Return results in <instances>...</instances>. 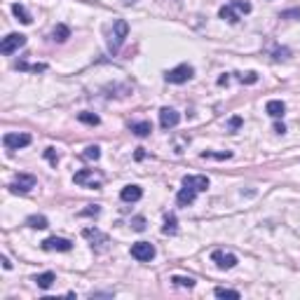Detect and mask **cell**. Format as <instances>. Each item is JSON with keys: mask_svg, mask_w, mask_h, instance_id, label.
I'll list each match as a JSON object with an SVG mask.
<instances>
[{"mask_svg": "<svg viewBox=\"0 0 300 300\" xmlns=\"http://www.w3.org/2000/svg\"><path fill=\"white\" fill-rule=\"evenodd\" d=\"M70 38V28L66 24H59V26L52 31V40L54 42H66Z\"/></svg>", "mask_w": 300, "mask_h": 300, "instance_id": "17", "label": "cell"}, {"mask_svg": "<svg viewBox=\"0 0 300 300\" xmlns=\"http://www.w3.org/2000/svg\"><path fill=\"white\" fill-rule=\"evenodd\" d=\"M124 5H134V3H138V0H122Z\"/></svg>", "mask_w": 300, "mask_h": 300, "instance_id": "37", "label": "cell"}, {"mask_svg": "<svg viewBox=\"0 0 300 300\" xmlns=\"http://www.w3.org/2000/svg\"><path fill=\"white\" fill-rule=\"evenodd\" d=\"M195 75V68L192 66H188V63H181V66H176V68L167 70V75H164V80L169 82V85H183V82H188Z\"/></svg>", "mask_w": 300, "mask_h": 300, "instance_id": "2", "label": "cell"}, {"mask_svg": "<svg viewBox=\"0 0 300 300\" xmlns=\"http://www.w3.org/2000/svg\"><path fill=\"white\" fill-rule=\"evenodd\" d=\"M265 113L270 117H274V120H279V117H284V113H286V103L279 101V99H272V101L265 103Z\"/></svg>", "mask_w": 300, "mask_h": 300, "instance_id": "15", "label": "cell"}, {"mask_svg": "<svg viewBox=\"0 0 300 300\" xmlns=\"http://www.w3.org/2000/svg\"><path fill=\"white\" fill-rule=\"evenodd\" d=\"M131 256L141 263H148V260L155 258V246L150 242H136V244H131Z\"/></svg>", "mask_w": 300, "mask_h": 300, "instance_id": "5", "label": "cell"}, {"mask_svg": "<svg viewBox=\"0 0 300 300\" xmlns=\"http://www.w3.org/2000/svg\"><path fill=\"white\" fill-rule=\"evenodd\" d=\"M162 232L164 235H176V218H174V216H167V218H164Z\"/></svg>", "mask_w": 300, "mask_h": 300, "instance_id": "26", "label": "cell"}, {"mask_svg": "<svg viewBox=\"0 0 300 300\" xmlns=\"http://www.w3.org/2000/svg\"><path fill=\"white\" fill-rule=\"evenodd\" d=\"M82 237L89 239V242H92V249H96V251H103L106 244H108V235H103V232L96 230V228H85V230H82Z\"/></svg>", "mask_w": 300, "mask_h": 300, "instance_id": "6", "label": "cell"}, {"mask_svg": "<svg viewBox=\"0 0 300 300\" xmlns=\"http://www.w3.org/2000/svg\"><path fill=\"white\" fill-rule=\"evenodd\" d=\"M45 157H47L49 162H52V164L56 167V162H59V155L54 153V148H47V150H45Z\"/></svg>", "mask_w": 300, "mask_h": 300, "instance_id": "31", "label": "cell"}, {"mask_svg": "<svg viewBox=\"0 0 300 300\" xmlns=\"http://www.w3.org/2000/svg\"><path fill=\"white\" fill-rule=\"evenodd\" d=\"M239 124H242V120H239V117H232V120H230V129H237Z\"/></svg>", "mask_w": 300, "mask_h": 300, "instance_id": "35", "label": "cell"}, {"mask_svg": "<svg viewBox=\"0 0 300 300\" xmlns=\"http://www.w3.org/2000/svg\"><path fill=\"white\" fill-rule=\"evenodd\" d=\"M228 157H232V153H202V160H228Z\"/></svg>", "mask_w": 300, "mask_h": 300, "instance_id": "27", "label": "cell"}, {"mask_svg": "<svg viewBox=\"0 0 300 300\" xmlns=\"http://www.w3.org/2000/svg\"><path fill=\"white\" fill-rule=\"evenodd\" d=\"M171 284L178 288H192L195 286V279H192V277H183V274H174V277H171Z\"/></svg>", "mask_w": 300, "mask_h": 300, "instance_id": "20", "label": "cell"}, {"mask_svg": "<svg viewBox=\"0 0 300 300\" xmlns=\"http://www.w3.org/2000/svg\"><path fill=\"white\" fill-rule=\"evenodd\" d=\"M35 176L33 174H17L14 176V181L10 183V190L14 192V195H26V192H31L35 188Z\"/></svg>", "mask_w": 300, "mask_h": 300, "instance_id": "3", "label": "cell"}, {"mask_svg": "<svg viewBox=\"0 0 300 300\" xmlns=\"http://www.w3.org/2000/svg\"><path fill=\"white\" fill-rule=\"evenodd\" d=\"M28 225H31V228H35V230H45V228H47V218H45V216H28V220H26Z\"/></svg>", "mask_w": 300, "mask_h": 300, "instance_id": "23", "label": "cell"}, {"mask_svg": "<svg viewBox=\"0 0 300 300\" xmlns=\"http://www.w3.org/2000/svg\"><path fill=\"white\" fill-rule=\"evenodd\" d=\"M42 249H45V251H70V249H73V242L66 237H47L42 242Z\"/></svg>", "mask_w": 300, "mask_h": 300, "instance_id": "9", "label": "cell"}, {"mask_svg": "<svg viewBox=\"0 0 300 300\" xmlns=\"http://www.w3.org/2000/svg\"><path fill=\"white\" fill-rule=\"evenodd\" d=\"M143 197V188L141 185H124L122 190H120V199L131 204V202H138V199Z\"/></svg>", "mask_w": 300, "mask_h": 300, "instance_id": "12", "label": "cell"}, {"mask_svg": "<svg viewBox=\"0 0 300 300\" xmlns=\"http://www.w3.org/2000/svg\"><path fill=\"white\" fill-rule=\"evenodd\" d=\"M228 5H230L237 14H249V12H251V5H249L246 0H230Z\"/></svg>", "mask_w": 300, "mask_h": 300, "instance_id": "22", "label": "cell"}, {"mask_svg": "<svg viewBox=\"0 0 300 300\" xmlns=\"http://www.w3.org/2000/svg\"><path fill=\"white\" fill-rule=\"evenodd\" d=\"M239 82L253 85V82H258V75H256V73H244V75H239Z\"/></svg>", "mask_w": 300, "mask_h": 300, "instance_id": "30", "label": "cell"}, {"mask_svg": "<svg viewBox=\"0 0 300 300\" xmlns=\"http://www.w3.org/2000/svg\"><path fill=\"white\" fill-rule=\"evenodd\" d=\"M12 14L21 21V24H31V21H33V19H31V14L26 12V7L19 5V3H14V5H12Z\"/></svg>", "mask_w": 300, "mask_h": 300, "instance_id": "19", "label": "cell"}, {"mask_svg": "<svg viewBox=\"0 0 300 300\" xmlns=\"http://www.w3.org/2000/svg\"><path fill=\"white\" fill-rule=\"evenodd\" d=\"M131 228L138 230V232H143L145 230V218H143V216H136V218L131 220Z\"/></svg>", "mask_w": 300, "mask_h": 300, "instance_id": "29", "label": "cell"}, {"mask_svg": "<svg viewBox=\"0 0 300 300\" xmlns=\"http://www.w3.org/2000/svg\"><path fill=\"white\" fill-rule=\"evenodd\" d=\"M178 122H181V115H178L174 108L160 110V127H162V129H174V127H178Z\"/></svg>", "mask_w": 300, "mask_h": 300, "instance_id": "11", "label": "cell"}, {"mask_svg": "<svg viewBox=\"0 0 300 300\" xmlns=\"http://www.w3.org/2000/svg\"><path fill=\"white\" fill-rule=\"evenodd\" d=\"M24 45H26V35L24 33H10V35L3 38V42H0V52L10 56V54H14L19 47H24Z\"/></svg>", "mask_w": 300, "mask_h": 300, "instance_id": "4", "label": "cell"}, {"mask_svg": "<svg viewBox=\"0 0 300 300\" xmlns=\"http://www.w3.org/2000/svg\"><path fill=\"white\" fill-rule=\"evenodd\" d=\"M211 260L216 263V267L218 270H232V267L237 265V256L235 253H230V251H213L211 253Z\"/></svg>", "mask_w": 300, "mask_h": 300, "instance_id": "8", "label": "cell"}, {"mask_svg": "<svg viewBox=\"0 0 300 300\" xmlns=\"http://www.w3.org/2000/svg\"><path fill=\"white\" fill-rule=\"evenodd\" d=\"M33 281L38 284V288H42V291H47V288H52V284L56 281V274H54V272H42V274H35Z\"/></svg>", "mask_w": 300, "mask_h": 300, "instance_id": "16", "label": "cell"}, {"mask_svg": "<svg viewBox=\"0 0 300 300\" xmlns=\"http://www.w3.org/2000/svg\"><path fill=\"white\" fill-rule=\"evenodd\" d=\"M3 267H5V270H10V267H12V263H10V260H7L5 256H3Z\"/></svg>", "mask_w": 300, "mask_h": 300, "instance_id": "36", "label": "cell"}, {"mask_svg": "<svg viewBox=\"0 0 300 300\" xmlns=\"http://www.w3.org/2000/svg\"><path fill=\"white\" fill-rule=\"evenodd\" d=\"M82 157H85V160H99V157H101V148H99V145H87L85 153H82Z\"/></svg>", "mask_w": 300, "mask_h": 300, "instance_id": "25", "label": "cell"}, {"mask_svg": "<svg viewBox=\"0 0 300 300\" xmlns=\"http://www.w3.org/2000/svg\"><path fill=\"white\" fill-rule=\"evenodd\" d=\"M127 35H129V24L124 19H115L113 21V28L108 31V49L115 54V52H120V47L124 45V40H127Z\"/></svg>", "mask_w": 300, "mask_h": 300, "instance_id": "1", "label": "cell"}, {"mask_svg": "<svg viewBox=\"0 0 300 300\" xmlns=\"http://www.w3.org/2000/svg\"><path fill=\"white\" fill-rule=\"evenodd\" d=\"M78 120L85 124H99V115H94V113H80Z\"/></svg>", "mask_w": 300, "mask_h": 300, "instance_id": "28", "label": "cell"}, {"mask_svg": "<svg viewBox=\"0 0 300 300\" xmlns=\"http://www.w3.org/2000/svg\"><path fill=\"white\" fill-rule=\"evenodd\" d=\"M197 195H199V192H197V190H192L190 185H183V188L178 190V195H176L178 206H190L192 202L197 199Z\"/></svg>", "mask_w": 300, "mask_h": 300, "instance_id": "14", "label": "cell"}, {"mask_svg": "<svg viewBox=\"0 0 300 300\" xmlns=\"http://www.w3.org/2000/svg\"><path fill=\"white\" fill-rule=\"evenodd\" d=\"M3 145L7 150H19L31 145V134H5L3 136Z\"/></svg>", "mask_w": 300, "mask_h": 300, "instance_id": "7", "label": "cell"}, {"mask_svg": "<svg viewBox=\"0 0 300 300\" xmlns=\"http://www.w3.org/2000/svg\"><path fill=\"white\" fill-rule=\"evenodd\" d=\"M216 298H230V300H239V291H232V288H223V286H218L216 291Z\"/></svg>", "mask_w": 300, "mask_h": 300, "instance_id": "24", "label": "cell"}, {"mask_svg": "<svg viewBox=\"0 0 300 300\" xmlns=\"http://www.w3.org/2000/svg\"><path fill=\"white\" fill-rule=\"evenodd\" d=\"M291 17L300 19V10H286V12H281V19H291Z\"/></svg>", "mask_w": 300, "mask_h": 300, "instance_id": "33", "label": "cell"}, {"mask_svg": "<svg viewBox=\"0 0 300 300\" xmlns=\"http://www.w3.org/2000/svg\"><path fill=\"white\" fill-rule=\"evenodd\" d=\"M220 19H228V21H230V24H237V21H239V14L237 12H235V10H232V7L230 5H223V7H220Z\"/></svg>", "mask_w": 300, "mask_h": 300, "instance_id": "21", "label": "cell"}, {"mask_svg": "<svg viewBox=\"0 0 300 300\" xmlns=\"http://www.w3.org/2000/svg\"><path fill=\"white\" fill-rule=\"evenodd\" d=\"M99 211H101V209H99V206H89V209H85V211H80V216H99Z\"/></svg>", "mask_w": 300, "mask_h": 300, "instance_id": "32", "label": "cell"}, {"mask_svg": "<svg viewBox=\"0 0 300 300\" xmlns=\"http://www.w3.org/2000/svg\"><path fill=\"white\" fill-rule=\"evenodd\" d=\"M73 181H75V185H87V188H101V181L99 178H94V171L92 169H82V171H78L73 176Z\"/></svg>", "mask_w": 300, "mask_h": 300, "instance_id": "10", "label": "cell"}, {"mask_svg": "<svg viewBox=\"0 0 300 300\" xmlns=\"http://www.w3.org/2000/svg\"><path fill=\"white\" fill-rule=\"evenodd\" d=\"M129 129L134 131L136 136H141V138H143V136H148L150 131H153V124H150V122H145V120H143V122H131V127H129Z\"/></svg>", "mask_w": 300, "mask_h": 300, "instance_id": "18", "label": "cell"}, {"mask_svg": "<svg viewBox=\"0 0 300 300\" xmlns=\"http://www.w3.org/2000/svg\"><path fill=\"white\" fill-rule=\"evenodd\" d=\"M183 185H190L192 190L204 192V190H209L211 181H209L206 176H183Z\"/></svg>", "mask_w": 300, "mask_h": 300, "instance_id": "13", "label": "cell"}, {"mask_svg": "<svg viewBox=\"0 0 300 300\" xmlns=\"http://www.w3.org/2000/svg\"><path fill=\"white\" fill-rule=\"evenodd\" d=\"M274 131H277V134H286V124L277 122V124H274Z\"/></svg>", "mask_w": 300, "mask_h": 300, "instance_id": "34", "label": "cell"}]
</instances>
